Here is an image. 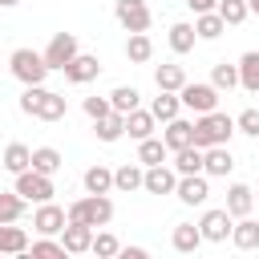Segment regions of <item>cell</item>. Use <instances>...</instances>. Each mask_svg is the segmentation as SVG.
<instances>
[{
  "label": "cell",
  "instance_id": "1",
  "mask_svg": "<svg viewBox=\"0 0 259 259\" xmlns=\"http://www.w3.org/2000/svg\"><path fill=\"white\" fill-rule=\"evenodd\" d=\"M16 105H20V113H24V117H36V121H61V117L69 113L65 93L45 89V85H24V89H20V97H16Z\"/></svg>",
  "mask_w": 259,
  "mask_h": 259
},
{
  "label": "cell",
  "instance_id": "2",
  "mask_svg": "<svg viewBox=\"0 0 259 259\" xmlns=\"http://www.w3.org/2000/svg\"><path fill=\"white\" fill-rule=\"evenodd\" d=\"M239 130H235V117L231 113H223V109H210V113H198L194 117V146H227L231 138H235Z\"/></svg>",
  "mask_w": 259,
  "mask_h": 259
},
{
  "label": "cell",
  "instance_id": "3",
  "mask_svg": "<svg viewBox=\"0 0 259 259\" xmlns=\"http://www.w3.org/2000/svg\"><path fill=\"white\" fill-rule=\"evenodd\" d=\"M65 210H69L73 223H89V227H109L113 223V198L109 194H81Z\"/></svg>",
  "mask_w": 259,
  "mask_h": 259
},
{
  "label": "cell",
  "instance_id": "4",
  "mask_svg": "<svg viewBox=\"0 0 259 259\" xmlns=\"http://www.w3.org/2000/svg\"><path fill=\"white\" fill-rule=\"evenodd\" d=\"M8 73H12L20 85H45V77H49L53 69H49V61H45V53H36V49H12Z\"/></svg>",
  "mask_w": 259,
  "mask_h": 259
},
{
  "label": "cell",
  "instance_id": "5",
  "mask_svg": "<svg viewBox=\"0 0 259 259\" xmlns=\"http://www.w3.org/2000/svg\"><path fill=\"white\" fill-rule=\"evenodd\" d=\"M12 190H16L20 198H28V202H49V198L57 194V186H53V174H40V170H32V166L16 174Z\"/></svg>",
  "mask_w": 259,
  "mask_h": 259
},
{
  "label": "cell",
  "instance_id": "6",
  "mask_svg": "<svg viewBox=\"0 0 259 259\" xmlns=\"http://www.w3.org/2000/svg\"><path fill=\"white\" fill-rule=\"evenodd\" d=\"M113 16L125 32H150V24H154V12L146 0H113Z\"/></svg>",
  "mask_w": 259,
  "mask_h": 259
},
{
  "label": "cell",
  "instance_id": "7",
  "mask_svg": "<svg viewBox=\"0 0 259 259\" xmlns=\"http://www.w3.org/2000/svg\"><path fill=\"white\" fill-rule=\"evenodd\" d=\"M178 97H182V109H190V113H210V109H219V89H214L210 81H186V85L178 89Z\"/></svg>",
  "mask_w": 259,
  "mask_h": 259
},
{
  "label": "cell",
  "instance_id": "8",
  "mask_svg": "<svg viewBox=\"0 0 259 259\" xmlns=\"http://www.w3.org/2000/svg\"><path fill=\"white\" fill-rule=\"evenodd\" d=\"M45 53V61H49V69H57V73H65V65L81 53V45H77V32H53V40L40 49Z\"/></svg>",
  "mask_w": 259,
  "mask_h": 259
},
{
  "label": "cell",
  "instance_id": "9",
  "mask_svg": "<svg viewBox=\"0 0 259 259\" xmlns=\"http://www.w3.org/2000/svg\"><path fill=\"white\" fill-rule=\"evenodd\" d=\"M231 227H235V214H231L227 206H210V210H202V219H198V231H202L206 243H227V239H231Z\"/></svg>",
  "mask_w": 259,
  "mask_h": 259
},
{
  "label": "cell",
  "instance_id": "10",
  "mask_svg": "<svg viewBox=\"0 0 259 259\" xmlns=\"http://www.w3.org/2000/svg\"><path fill=\"white\" fill-rule=\"evenodd\" d=\"M174 198H178L182 206H206V198H210V178H206V174H178Z\"/></svg>",
  "mask_w": 259,
  "mask_h": 259
},
{
  "label": "cell",
  "instance_id": "11",
  "mask_svg": "<svg viewBox=\"0 0 259 259\" xmlns=\"http://www.w3.org/2000/svg\"><path fill=\"white\" fill-rule=\"evenodd\" d=\"M65 223H69V210L65 206H57L53 198L49 202H36V210H32V231L36 235H61Z\"/></svg>",
  "mask_w": 259,
  "mask_h": 259
},
{
  "label": "cell",
  "instance_id": "12",
  "mask_svg": "<svg viewBox=\"0 0 259 259\" xmlns=\"http://www.w3.org/2000/svg\"><path fill=\"white\" fill-rule=\"evenodd\" d=\"M93 235H97V227H89V223H65V231H61V243H65V251L69 255H89L93 251Z\"/></svg>",
  "mask_w": 259,
  "mask_h": 259
},
{
  "label": "cell",
  "instance_id": "13",
  "mask_svg": "<svg viewBox=\"0 0 259 259\" xmlns=\"http://www.w3.org/2000/svg\"><path fill=\"white\" fill-rule=\"evenodd\" d=\"M97 73H101L97 53H77V57L65 65V81H73V85H89V81H97Z\"/></svg>",
  "mask_w": 259,
  "mask_h": 259
},
{
  "label": "cell",
  "instance_id": "14",
  "mask_svg": "<svg viewBox=\"0 0 259 259\" xmlns=\"http://www.w3.org/2000/svg\"><path fill=\"white\" fill-rule=\"evenodd\" d=\"M174 186H178V170H174L170 162H162V166H146V182H142L146 194H174Z\"/></svg>",
  "mask_w": 259,
  "mask_h": 259
},
{
  "label": "cell",
  "instance_id": "15",
  "mask_svg": "<svg viewBox=\"0 0 259 259\" xmlns=\"http://www.w3.org/2000/svg\"><path fill=\"white\" fill-rule=\"evenodd\" d=\"M231 170H235L231 146H206V150H202V174H206V178H227Z\"/></svg>",
  "mask_w": 259,
  "mask_h": 259
},
{
  "label": "cell",
  "instance_id": "16",
  "mask_svg": "<svg viewBox=\"0 0 259 259\" xmlns=\"http://www.w3.org/2000/svg\"><path fill=\"white\" fill-rule=\"evenodd\" d=\"M202 243H206V239H202L198 223H174V231H170V247H174L178 255H194Z\"/></svg>",
  "mask_w": 259,
  "mask_h": 259
},
{
  "label": "cell",
  "instance_id": "17",
  "mask_svg": "<svg viewBox=\"0 0 259 259\" xmlns=\"http://www.w3.org/2000/svg\"><path fill=\"white\" fill-rule=\"evenodd\" d=\"M32 239L20 223H0V255H28Z\"/></svg>",
  "mask_w": 259,
  "mask_h": 259
},
{
  "label": "cell",
  "instance_id": "18",
  "mask_svg": "<svg viewBox=\"0 0 259 259\" xmlns=\"http://www.w3.org/2000/svg\"><path fill=\"white\" fill-rule=\"evenodd\" d=\"M162 142L170 146V154H174V150L194 146V121H186V117H170V121H166V130H162Z\"/></svg>",
  "mask_w": 259,
  "mask_h": 259
},
{
  "label": "cell",
  "instance_id": "19",
  "mask_svg": "<svg viewBox=\"0 0 259 259\" xmlns=\"http://www.w3.org/2000/svg\"><path fill=\"white\" fill-rule=\"evenodd\" d=\"M142 182H146V166H142L138 158L113 170V190H117V194H134V190H142Z\"/></svg>",
  "mask_w": 259,
  "mask_h": 259
},
{
  "label": "cell",
  "instance_id": "20",
  "mask_svg": "<svg viewBox=\"0 0 259 259\" xmlns=\"http://www.w3.org/2000/svg\"><path fill=\"white\" fill-rule=\"evenodd\" d=\"M231 243H235L239 251H259V219H255V214L235 219V227H231Z\"/></svg>",
  "mask_w": 259,
  "mask_h": 259
},
{
  "label": "cell",
  "instance_id": "21",
  "mask_svg": "<svg viewBox=\"0 0 259 259\" xmlns=\"http://www.w3.org/2000/svg\"><path fill=\"white\" fill-rule=\"evenodd\" d=\"M227 210H231L235 219L251 214V210H255V186H247V182H231V186H227Z\"/></svg>",
  "mask_w": 259,
  "mask_h": 259
},
{
  "label": "cell",
  "instance_id": "22",
  "mask_svg": "<svg viewBox=\"0 0 259 259\" xmlns=\"http://www.w3.org/2000/svg\"><path fill=\"white\" fill-rule=\"evenodd\" d=\"M0 166L16 178L20 170H28V166H32V146H24V142H8V146H4V154H0Z\"/></svg>",
  "mask_w": 259,
  "mask_h": 259
},
{
  "label": "cell",
  "instance_id": "23",
  "mask_svg": "<svg viewBox=\"0 0 259 259\" xmlns=\"http://www.w3.org/2000/svg\"><path fill=\"white\" fill-rule=\"evenodd\" d=\"M166 40H170V49H174L178 57H186V53H194V45H198V32H194V24H190V20H174Z\"/></svg>",
  "mask_w": 259,
  "mask_h": 259
},
{
  "label": "cell",
  "instance_id": "24",
  "mask_svg": "<svg viewBox=\"0 0 259 259\" xmlns=\"http://www.w3.org/2000/svg\"><path fill=\"white\" fill-rule=\"evenodd\" d=\"M154 130H158V117H154L150 109H130V113H125V134H130L134 142L154 138Z\"/></svg>",
  "mask_w": 259,
  "mask_h": 259
},
{
  "label": "cell",
  "instance_id": "25",
  "mask_svg": "<svg viewBox=\"0 0 259 259\" xmlns=\"http://www.w3.org/2000/svg\"><path fill=\"white\" fill-rule=\"evenodd\" d=\"M81 186H85V194H109V190H113V170L101 166V162H93V166L81 174Z\"/></svg>",
  "mask_w": 259,
  "mask_h": 259
},
{
  "label": "cell",
  "instance_id": "26",
  "mask_svg": "<svg viewBox=\"0 0 259 259\" xmlns=\"http://www.w3.org/2000/svg\"><path fill=\"white\" fill-rule=\"evenodd\" d=\"M194 32H198V40H219V36L227 32V20L219 16V8L198 12V16H194Z\"/></svg>",
  "mask_w": 259,
  "mask_h": 259
},
{
  "label": "cell",
  "instance_id": "27",
  "mask_svg": "<svg viewBox=\"0 0 259 259\" xmlns=\"http://www.w3.org/2000/svg\"><path fill=\"white\" fill-rule=\"evenodd\" d=\"M186 81H190V77H186V69H182V65H174V61H166V65H158V69H154V85H158V89L178 93Z\"/></svg>",
  "mask_w": 259,
  "mask_h": 259
},
{
  "label": "cell",
  "instance_id": "28",
  "mask_svg": "<svg viewBox=\"0 0 259 259\" xmlns=\"http://www.w3.org/2000/svg\"><path fill=\"white\" fill-rule=\"evenodd\" d=\"M150 113L166 125L170 117H178V113H182V97H178V93H170V89H158V97L150 101Z\"/></svg>",
  "mask_w": 259,
  "mask_h": 259
},
{
  "label": "cell",
  "instance_id": "29",
  "mask_svg": "<svg viewBox=\"0 0 259 259\" xmlns=\"http://www.w3.org/2000/svg\"><path fill=\"white\" fill-rule=\"evenodd\" d=\"M93 134H97V142H105V146L117 142V138H125V113H117V109L105 113L101 121H93Z\"/></svg>",
  "mask_w": 259,
  "mask_h": 259
},
{
  "label": "cell",
  "instance_id": "30",
  "mask_svg": "<svg viewBox=\"0 0 259 259\" xmlns=\"http://www.w3.org/2000/svg\"><path fill=\"white\" fill-rule=\"evenodd\" d=\"M166 158H170V146H166V142H162L158 134H154V138H142V142H138V162H142V166H162Z\"/></svg>",
  "mask_w": 259,
  "mask_h": 259
},
{
  "label": "cell",
  "instance_id": "31",
  "mask_svg": "<svg viewBox=\"0 0 259 259\" xmlns=\"http://www.w3.org/2000/svg\"><path fill=\"white\" fill-rule=\"evenodd\" d=\"M239 85L247 93H259V49H247L239 57Z\"/></svg>",
  "mask_w": 259,
  "mask_h": 259
},
{
  "label": "cell",
  "instance_id": "32",
  "mask_svg": "<svg viewBox=\"0 0 259 259\" xmlns=\"http://www.w3.org/2000/svg\"><path fill=\"white\" fill-rule=\"evenodd\" d=\"M61 166H65V158H61L57 146H36V150H32V170H40V174H57Z\"/></svg>",
  "mask_w": 259,
  "mask_h": 259
},
{
  "label": "cell",
  "instance_id": "33",
  "mask_svg": "<svg viewBox=\"0 0 259 259\" xmlns=\"http://www.w3.org/2000/svg\"><path fill=\"white\" fill-rule=\"evenodd\" d=\"M178 174H202V146H186V150H174V162H170Z\"/></svg>",
  "mask_w": 259,
  "mask_h": 259
},
{
  "label": "cell",
  "instance_id": "34",
  "mask_svg": "<svg viewBox=\"0 0 259 259\" xmlns=\"http://www.w3.org/2000/svg\"><path fill=\"white\" fill-rule=\"evenodd\" d=\"M24 206H28V198H20L16 190H0V223H20Z\"/></svg>",
  "mask_w": 259,
  "mask_h": 259
},
{
  "label": "cell",
  "instance_id": "35",
  "mask_svg": "<svg viewBox=\"0 0 259 259\" xmlns=\"http://www.w3.org/2000/svg\"><path fill=\"white\" fill-rule=\"evenodd\" d=\"M125 57H130L134 65H146V61L154 57V40H150L146 32H130V40H125Z\"/></svg>",
  "mask_w": 259,
  "mask_h": 259
},
{
  "label": "cell",
  "instance_id": "36",
  "mask_svg": "<svg viewBox=\"0 0 259 259\" xmlns=\"http://www.w3.org/2000/svg\"><path fill=\"white\" fill-rule=\"evenodd\" d=\"M210 85H214L219 93H231V89L239 85V65H227V61H214V69H210Z\"/></svg>",
  "mask_w": 259,
  "mask_h": 259
},
{
  "label": "cell",
  "instance_id": "37",
  "mask_svg": "<svg viewBox=\"0 0 259 259\" xmlns=\"http://www.w3.org/2000/svg\"><path fill=\"white\" fill-rule=\"evenodd\" d=\"M219 16L227 20V28H239L251 16V4L247 0H219Z\"/></svg>",
  "mask_w": 259,
  "mask_h": 259
},
{
  "label": "cell",
  "instance_id": "38",
  "mask_svg": "<svg viewBox=\"0 0 259 259\" xmlns=\"http://www.w3.org/2000/svg\"><path fill=\"white\" fill-rule=\"evenodd\" d=\"M138 101H142V93H138L134 85H117V89L109 93V105H113L117 113H130V109H138Z\"/></svg>",
  "mask_w": 259,
  "mask_h": 259
},
{
  "label": "cell",
  "instance_id": "39",
  "mask_svg": "<svg viewBox=\"0 0 259 259\" xmlns=\"http://www.w3.org/2000/svg\"><path fill=\"white\" fill-rule=\"evenodd\" d=\"M89 255H97V259H113V255H121V243H117V235H109V231H97L93 235V251Z\"/></svg>",
  "mask_w": 259,
  "mask_h": 259
},
{
  "label": "cell",
  "instance_id": "40",
  "mask_svg": "<svg viewBox=\"0 0 259 259\" xmlns=\"http://www.w3.org/2000/svg\"><path fill=\"white\" fill-rule=\"evenodd\" d=\"M28 251H32V255H57V259H65V255H69V251H65V243H61V239H53V235H36Z\"/></svg>",
  "mask_w": 259,
  "mask_h": 259
},
{
  "label": "cell",
  "instance_id": "41",
  "mask_svg": "<svg viewBox=\"0 0 259 259\" xmlns=\"http://www.w3.org/2000/svg\"><path fill=\"white\" fill-rule=\"evenodd\" d=\"M235 130H239V134H247V138H259V109H255V105H247V109L235 117Z\"/></svg>",
  "mask_w": 259,
  "mask_h": 259
},
{
  "label": "cell",
  "instance_id": "42",
  "mask_svg": "<svg viewBox=\"0 0 259 259\" xmlns=\"http://www.w3.org/2000/svg\"><path fill=\"white\" fill-rule=\"evenodd\" d=\"M81 109H85V117H89V121H101L105 113H113L109 97H85V101H81Z\"/></svg>",
  "mask_w": 259,
  "mask_h": 259
},
{
  "label": "cell",
  "instance_id": "43",
  "mask_svg": "<svg viewBox=\"0 0 259 259\" xmlns=\"http://www.w3.org/2000/svg\"><path fill=\"white\" fill-rule=\"evenodd\" d=\"M186 8L198 16V12H210V8H219V0H186Z\"/></svg>",
  "mask_w": 259,
  "mask_h": 259
},
{
  "label": "cell",
  "instance_id": "44",
  "mask_svg": "<svg viewBox=\"0 0 259 259\" xmlns=\"http://www.w3.org/2000/svg\"><path fill=\"white\" fill-rule=\"evenodd\" d=\"M125 259H146V247H121Z\"/></svg>",
  "mask_w": 259,
  "mask_h": 259
},
{
  "label": "cell",
  "instance_id": "45",
  "mask_svg": "<svg viewBox=\"0 0 259 259\" xmlns=\"http://www.w3.org/2000/svg\"><path fill=\"white\" fill-rule=\"evenodd\" d=\"M16 4H20V0H0V8H16Z\"/></svg>",
  "mask_w": 259,
  "mask_h": 259
},
{
  "label": "cell",
  "instance_id": "46",
  "mask_svg": "<svg viewBox=\"0 0 259 259\" xmlns=\"http://www.w3.org/2000/svg\"><path fill=\"white\" fill-rule=\"evenodd\" d=\"M247 4H251V12H255V16H259V0H247Z\"/></svg>",
  "mask_w": 259,
  "mask_h": 259
},
{
  "label": "cell",
  "instance_id": "47",
  "mask_svg": "<svg viewBox=\"0 0 259 259\" xmlns=\"http://www.w3.org/2000/svg\"><path fill=\"white\" fill-rule=\"evenodd\" d=\"M255 206H259V190H255Z\"/></svg>",
  "mask_w": 259,
  "mask_h": 259
}]
</instances>
